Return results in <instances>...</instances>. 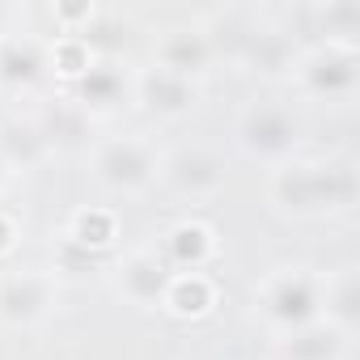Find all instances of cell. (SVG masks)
Here are the masks:
<instances>
[{"instance_id": "cell-1", "label": "cell", "mask_w": 360, "mask_h": 360, "mask_svg": "<svg viewBox=\"0 0 360 360\" xmlns=\"http://www.w3.org/2000/svg\"><path fill=\"white\" fill-rule=\"evenodd\" d=\"M356 195V178L347 165H297L276 178V200L288 212H322L343 208Z\"/></svg>"}, {"instance_id": "cell-2", "label": "cell", "mask_w": 360, "mask_h": 360, "mask_svg": "<svg viewBox=\"0 0 360 360\" xmlns=\"http://www.w3.org/2000/svg\"><path fill=\"white\" fill-rule=\"evenodd\" d=\"M242 140L250 153H263V157L288 153L297 144V119L280 106H255L242 119Z\"/></svg>"}, {"instance_id": "cell-3", "label": "cell", "mask_w": 360, "mask_h": 360, "mask_svg": "<svg viewBox=\"0 0 360 360\" xmlns=\"http://www.w3.org/2000/svg\"><path fill=\"white\" fill-rule=\"evenodd\" d=\"M153 174V157L140 140H115L98 153V178L106 187H140Z\"/></svg>"}, {"instance_id": "cell-4", "label": "cell", "mask_w": 360, "mask_h": 360, "mask_svg": "<svg viewBox=\"0 0 360 360\" xmlns=\"http://www.w3.org/2000/svg\"><path fill=\"white\" fill-rule=\"evenodd\" d=\"M263 305H267V314H271L276 322H284V326H301V322L314 318V309H318V292H314V284H309L305 276H280V280L267 288Z\"/></svg>"}, {"instance_id": "cell-5", "label": "cell", "mask_w": 360, "mask_h": 360, "mask_svg": "<svg viewBox=\"0 0 360 360\" xmlns=\"http://www.w3.org/2000/svg\"><path fill=\"white\" fill-rule=\"evenodd\" d=\"M165 169H169V183H174L178 191H187V195H208V191H217V187L225 183L221 161L208 157V153H200V148L178 153Z\"/></svg>"}, {"instance_id": "cell-6", "label": "cell", "mask_w": 360, "mask_h": 360, "mask_svg": "<svg viewBox=\"0 0 360 360\" xmlns=\"http://www.w3.org/2000/svg\"><path fill=\"white\" fill-rule=\"evenodd\" d=\"M157 56H161V68H165V72H174V77H191V72H200V68L208 64L212 39L200 34V30H174V34L157 47Z\"/></svg>"}, {"instance_id": "cell-7", "label": "cell", "mask_w": 360, "mask_h": 360, "mask_svg": "<svg viewBox=\"0 0 360 360\" xmlns=\"http://www.w3.org/2000/svg\"><path fill=\"white\" fill-rule=\"evenodd\" d=\"M119 288H123L127 301H136V305H153V301H161L165 288H169V284H165V267H161L153 255H136V259L123 263Z\"/></svg>"}, {"instance_id": "cell-8", "label": "cell", "mask_w": 360, "mask_h": 360, "mask_svg": "<svg viewBox=\"0 0 360 360\" xmlns=\"http://www.w3.org/2000/svg\"><path fill=\"white\" fill-rule=\"evenodd\" d=\"M305 81L314 94H347L356 81V56L352 51H318L305 64Z\"/></svg>"}, {"instance_id": "cell-9", "label": "cell", "mask_w": 360, "mask_h": 360, "mask_svg": "<svg viewBox=\"0 0 360 360\" xmlns=\"http://www.w3.org/2000/svg\"><path fill=\"white\" fill-rule=\"evenodd\" d=\"M140 89H144V102H148L153 110H161V115H178V110H187V106L195 102L191 81H187V77H174V72H165V68L148 72Z\"/></svg>"}, {"instance_id": "cell-10", "label": "cell", "mask_w": 360, "mask_h": 360, "mask_svg": "<svg viewBox=\"0 0 360 360\" xmlns=\"http://www.w3.org/2000/svg\"><path fill=\"white\" fill-rule=\"evenodd\" d=\"M43 305H47V284L34 280V276H18V280H9L5 288H0V309H5L9 318H22V322L39 318Z\"/></svg>"}, {"instance_id": "cell-11", "label": "cell", "mask_w": 360, "mask_h": 360, "mask_svg": "<svg viewBox=\"0 0 360 360\" xmlns=\"http://www.w3.org/2000/svg\"><path fill=\"white\" fill-rule=\"evenodd\" d=\"M43 68V51L26 39H9V43H0V77L22 85V81H34Z\"/></svg>"}, {"instance_id": "cell-12", "label": "cell", "mask_w": 360, "mask_h": 360, "mask_svg": "<svg viewBox=\"0 0 360 360\" xmlns=\"http://www.w3.org/2000/svg\"><path fill=\"white\" fill-rule=\"evenodd\" d=\"M339 356V330H301L288 343V360H335Z\"/></svg>"}, {"instance_id": "cell-13", "label": "cell", "mask_w": 360, "mask_h": 360, "mask_svg": "<svg viewBox=\"0 0 360 360\" xmlns=\"http://www.w3.org/2000/svg\"><path fill=\"white\" fill-rule=\"evenodd\" d=\"M119 89H123V81H119V72L115 68H89L85 77H81V98L89 102V106H110L115 98H119Z\"/></svg>"}, {"instance_id": "cell-14", "label": "cell", "mask_w": 360, "mask_h": 360, "mask_svg": "<svg viewBox=\"0 0 360 360\" xmlns=\"http://www.w3.org/2000/svg\"><path fill=\"white\" fill-rule=\"evenodd\" d=\"M356 305H360V284H356V276L347 271V276L330 288V318H335V330H352V326H356Z\"/></svg>"}, {"instance_id": "cell-15", "label": "cell", "mask_w": 360, "mask_h": 360, "mask_svg": "<svg viewBox=\"0 0 360 360\" xmlns=\"http://www.w3.org/2000/svg\"><path fill=\"white\" fill-rule=\"evenodd\" d=\"M165 301H169L174 309H183V314H195V309H204L208 288H204L200 276H183V280H174V284L165 288Z\"/></svg>"}, {"instance_id": "cell-16", "label": "cell", "mask_w": 360, "mask_h": 360, "mask_svg": "<svg viewBox=\"0 0 360 360\" xmlns=\"http://www.w3.org/2000/svg\"><path fill=\"white\" fill-rule=\"evenodd\" d=\"M174 238H178V255H183V259H191V263H195V259H200V250L208 246V242H204V238H208L204 229H178Z\"/></svg>"}, {"instance_id": "cell-17", "label": "cell", "mask_w": 360, "mask_h": 360, "mask_svg": "<svg viewBox=\"0 0 360 360\" xmlns=\"http://www.w3.org/2000/svg\"><path fill=\"white\" fill-rule=\"evenodd\" d=\"M0 18H5V9H0Z\"/></svg>"}, {"instance_id": "cell-18", "label": "cell", "mask_w": 360, "mask_h": 360, "mask_svg": "<svg viewBox=\"0 0 360 360\" xmlns=\"http://www.w3.org/2000/svg\"><path fill=\"white\" fill-rule=\"evenodd\" d=\"M0 169H5V161H0Z\"/></svg>"}]
</instances>
